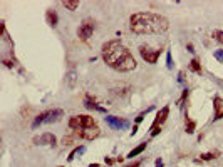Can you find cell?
<instances>
[{
	"instance_id": "cell-1",
	"label": "cell",
	"mask_w": 223,
	"mask_h": 167,
	"mask_svg": "<svg viewBox=\"0 0 223 167\" xmlns=\"http://www.w3.org/2000/svg\"><path fill=\"white\" fill-rule=\"evenodd\" d=\"M102 58L104 62L118 72H131L136 69V60L128 47L119 40H109L102 45Z\"/></svg>"
},
{
	"instance_id": "cell-2",
	"label": "cell",
	"mask_w": 223,
	"mask_h": 167,
	"mask_svg": "<svg viewBox=\"0 0 223 167\" xmlns=\"http://www.w3.org/2000/svg\"><path fill=\"white\" fill-rule=\"evenodd\" d=\"M169 27L168 18H164L160 13L151 12H138L133 13L129 18L131 32L138 35H151V33H163Z\"/></svg>"
},
{
	"instance_id": "cell-3",
	"label": "cell",
	"mask_w": 223,
	"mask_h": 167,
	"mask_svg": "<svg viewBox=\"0 0 223 167\" xmlns=\"http://www.w3.org/2000/svg\"><path fill=\"white\" fill-rule=\"evenodd\" d=\"M64 112L60 109H51V110H44L40 112L32 122V129H37L39 125L42 124H52V122H59L62 119Z\"/></svg>"
},
{
	"instance_id": "cell-4",
	"label": "cell",
	"mask_w": 223,
	"mask_h": 167,
	"mask_svg": "<svg viewBox=\"0 0 223 167\" xmlns=\"http://www.w3.org/2000/svg\"><path fill=\"white\" fill-rule=\"evenodd\" d=\"M69 127L72 130L91 129V127H96V120L91 115H74L69 119Z\"/></svg>"
},
{
	"instance_id": "cell-5",
	"label": "cell",
	"mask_w": 223,
	"mask_h": 167,
	"mask_svg": "<svg viewBox=\"0 0 223 167\" xmlns=\"http://www.w3.org/2000/svg\"><path fill=\"white\" fill-rule=\"evenodd\" d=\"M161 52H163L161 49H151V47H148V45H141V47H139V54H141L143 60H146L148 64H156V62H158Z\"/></svg>"
},
{
	"instance_id": "cell-6",
	"label": "cell",
	"mask_w": 223,
	"mask_h": 167,
	"mask_svg": "<svg viewBox=\"0 0 223 167\" xmlns=\"http://www.w3.org/2000/svg\"><path fill=\"white\" fill-rule=\"evenodd\" d=\"M94 32V22L91 18H84L82 24L79 25V29H77V35H79L81 40H87Z\"/></svg>"
},
{
	"instance_id": "cell-7",
	"label": "cell",
	"mask_w": 223,
	"mask_h": 167,
	"mask_svg": "<svg viewBox=\"0 0 223 167\" xmlns=\"http://www.w3.org/2000/svg\"><path fill=\"white\" fill-rule=\"evenodd\" d=\"M104 120H106V124L114 130H122V129H128V127H129V120L122 119V117L107 115V117H104Z\"/></svg>"
},
{
	"instance_id": "cell-8",
	"label": "cell",
	"mask_w": 223,
	"mask_h": 167,
	"mask_svg": "<svg viewBox=\"0 0 223 167\" xmlns=\"http://www.w3.org/2000/svg\"><path fill=\"white\" fill-rule=\"evenodd\" d=\"M74 137H79V139H86V140H92V139L99 137V134H101V130L96 127H91V129H82V130H74Z\"/></svg>"
},
{
	"instance_id": "cell-9",
	"label": "cell",
	"mask_w": 223,
	"mask_h": 167,
	"mask_svg": "<svg viewBox=\"0 0 223 167\" xmlns=\"http://www.w3.org/2000/svg\"><path fill=\"white\" fill-rule=\"evenodd\" d=\"M55 142H57V139H55V135L51 132H45V134H42V135H39V137H34V144H37V146H42V144L55 146Z\"/></svg>"
},
{
	"instance_id": "cell-10",
	"label": "cell",
	"mask_w": 223,
	"mask_h": 167,
	"mask_svg": "<svg viewBox=\"0 0 223 167\" xmlns=\"http://www.w3.org/2000/svg\"><path fill=\"white\" fill-rule=\"evenodd\" d=\"M168 115H169V107L166 105V107H163L160 112H158V115H156L154 122H153V125H151V130H154V129H158V127H161V124H164V120L168 119Z\"/></svg>"
},
{
	"instance_id": "cell-11",
	"label": "cell",
	"mask_w": 223,
	"mask_h": 167,
	"mask_svg": "<svg viewBox=\"0 0 223 167\" xmlns=\"http://www.w3.org/2000/svg\"><path fill=\"white\" fill-rule=\"evenodd\" d=\"M213 109H215V115H213L215 120L223 119V100H222V97L216 95L213 99Z\"/></svg>"
},
{
	"instance_id": "cell-12",
	"label": "cell",
	"mask_w": 223,
	"mask_h": 167,
	"mask_svg": "<svg viewBox=\"0 0 223 167\" xmlns=\"http://www.w3.org/2000/svg\"><path fill=\"white\" fill-rule=\"evenodd\" d=\"M84 105H86V109H91V110L94 109V110H97V112H106V109L101 107V105H97L96 99H94V97H91V95H86Z\"/></svg>"
},
{
	"instance_id": "cell-13",
	"label": "cell",
	"mask_w": 223,
	"mask_h": 167,
	"mask_svg": "<svg viewBox=\"0 0 223 167\" xmlns=\"http://www.w3.org/2000/svg\"><path fill=\"white\" fill-rule=\"evenodd\" d=\"M45 18H47V24L51 25V27H55L57 25V13H55V10H52V8H49L45 12Z\"/></svg>"
},
{
	"instance_id": "cell-14",
	"label": "cell",
	"mask_w": 223,
	"mask_h": 167,
	"mask_svg": "<svg viewBox=\"0 0 223 167\" xmlns=\"http://www.w3.org/2000/svg\"><path fill=\"white\" fill-rule=\"evenodd\" d=\"M76 79H77V75L74 70H71L67 75H66V82H67V87L69 89H74V85H76Z\"/></svg>"
},
{
	"instance_id": "cell-15",
	"label": "cell",
	"mask_w": 223,
	"mask_h": 167,
	"mask_svg": "<svg viewBox=\"0 0 223 167\" xmlns=\"http://www.w3.org/2000/svg\"><path fill=\"white\" fill-rule=\"evenodd\" d=\"M62 5H64L66 8H67V10L74 12V10H76V8L79 7V0H64V2H62Z\"/></svg>"
},
{
	"instance_id": "cell-16",
	"label": "cell",
	"mask_w": 223,
	"mask_h": 167,
	"mask_svg": "<svg viewBox=\"0 0 223 167\" xmlns=\"http://www.w3.org/2000/svg\"><path fill=\"white\" fill-rule=\"evenodd\" d=\"M84 150H86V147H84V146H79V147H76V149L72 150L71 154H69L67 160H69V162H71V160H74V159H76L77 155H81V154H82V152H84Z\"/></svg>"
},
{
	"instance_id": "cell-17",
	"label": "cell",
	"mask_w": 223,
	"mask_h": 167,
	"mask_svg": "<svg viewBox=\"0 0 223 167\" xmlns=\"http://www.w3.org/2000/svg\"><path fill=\"white\" fill-rule=\"evenodd\" d=\"M144 149H146V144H139V146H138V147H134V149L131 150L129 154H128V157H129V159H133V157H136V155H139V154H141V152H143V150H144Z\"/></svg>"
},
{
	"instance_id": "cell-18",
	"label": "cell",
	"mask_w": 223,
	"mask_h": 167,
	"mask_svg": "<svg viewBox=\"0 0 223 167\" xmlns=\"http://www.w3.org/2000/svg\"><path fill=\"white\" fill-rule=\"evenodd\" d=\"M129 90H131V87H129V85H124V87L114 89V90H113V94H116V95H121V97H124V95H128V94H129Z\"/></svg>"
},
{
	"instance_id": "cell-19",
	"label": "cell",
	"mask_w": 223,
	"mask_h": 167,
	"mask_svg": "<svg viewBox=\"0 0 223 167\" xmlns=\"http://www.w3.org/2000/svg\"><path fill=\"white\" fill-rule=\"evenodd\" d=\"M189 69L193 72H196V74H201V65H200V60L198 58H193L191 62H189Z\"/></svg>"
},
{
	"instance_id": "cell-20",
	"label": "cell",
	"mask_w": 223,
	"mask_h": 167,
	"mask_svg": "<svg viewBox=\"0 0 223 167\" xmlns=\"http://www.w3.org/2000/svg\"><path fill=\"white\" fill-rule=\"evenodd\" d=\"M211 37H213V40L218 42V44H223V30H213V32H211Z\"/></svg>"
},
{
	"instance_id": "cell-21",
	"label": "cell",
	"mask_w": 223,
	"mask_h": 167,
	"mask_svg": "<svg viewBox=\"0 0 223 167\" xmlns=\"http://www.w3.org/2000/svg\"><path fill=\"white\" fill-rule=\"evenodd\" d=\"M195 127H196V124H195L193 120H189L188 117H186V132H188V134H193V132H195Z\"/></svg>"
},
{
	"instance_id": "cell-22",
	"label": "cell",
	"mask_w": 223,
	"mask_h": 167,
	"mask_svg": "<svg viewBox=\"0 0 223 167\" xmlns=\"http://www.w3.org/2000/svg\"><path fill=\"white\" fill-rule=\"evenodd\" d=\"M213 57L218 60V62H222L223 64V50L222 49H218V50H213Z\"/></svg>"
},
{
	"instance_id": "cell-23",
	"label": "cell",
	"mask_w": 223,
	"mask_h": 167,
	"mask_svg": "<svg viewBox=\"0 0 223 167\" xmlns=\"http://www.w3.org/2000/svg\"><path fill=\"white\" fill-rule=\"evenodd\" d=\"M74 140H76L74 134H72V135H67V137L62 139V146H69V144H71V142H74Z\"/></svg>"
},
{
	"instance_id": "cell-24",
	"label": "cell",
	"mask_w": 223,
	"mask_h": 167,
	"mask_svg": "<svg viewBox=\"0 0 223 167\" xmlns=\"http://www.w3.org/2000/svg\"><path fill=\"white\" fill-rule=\"evenodd\" d=\"M151 109H153V107H149V109H146V112H143V114H139V115H138V117H136V124H139V122H143V119H144V117H146V114H148V112H149V110H151Z\"/></svg>"
},
{
	"instance_id": "cell-25",
	"label": "cell",
	"mask_w": 223,
	"mask_h": 167,
	"mask_svg": "<svg viewBox=\"0 0 223 167\" xmlns=\"http://www.w3.org/2000/svg\"><path fill=\"white\" fill-rule=\"evenodd\" d=\"M166 67L168 69H173V58H171V54H166Z\"/></svg>"
},
{
	"instance_id": "cell-26",
	"label": "cell",
	"mask_w": 223,
	"mask_h": 167,
	"mask_svg": "<svg viewBox=\"0 0 223 167\" xmlns=\"http://www.w3.org/2000/svg\"><path fill=\"white\" fill-rule=\"evenodd\" d=\"M201 159H203V160H211V159H215V154H213V152H206V154L201 155Z\"/></svg>"
},
{
	"instance_id": "cell-27",
	"label": "cell",
	"mask_w": 223,
	"mask_h": 167,
	"mask_svg": "<svg viewBox=\"0 0 223 167\" xmlns=\"http://www.w3.org/2000/svg\"><path fill=\"white\" fill-rule=\"evenodd\" d=\"M183 77H185V72H180V74H178V80H180V84L185 82V79H183Z\"/></svg>"
},
{
	"instance_id": "cell-28",
	"label": "cell",
	"mask_w": 223,
	"mask_h": 167,
	"mask_svg": "<svg viewBox=\"0 0 223 167\" xmlns=\"http://www.w3.org/2000/svg\"><path fill=\"white\" fill-rule=\"evenodd\" d=\"M139 164H141L139 160H134V162H131L129 166H126V167H139Z\"/></svg>"
},
{
	"instance_id": "cell-29",
	"label": "cell",
	"mask_w": 223,
	"mask_h": 167,
	"mask_svg": "<svg viewBox=\"0 0 223 167\" xmlns=\"http://www.w3.org/2000/svg\"><path fill=\"white\" fill-rule=\"evenodd\" d=\"M156 167H163V160H161V159H158V160H156Z\"/></svg>"
},
{
	"instance_id": "cell-30",
	"label": "cell",
	"mask_w": 223,
	"mask_h": 167,
	"mask_svg": "<svg viewBox=\"0 0 223 167\" xmlns=\"http://www.w3.org/2000/svg\"><path fill=\"white\" fill-rule=\"evenodd\" d=\"M136 132H138V124H136V125H134V127H133V132H131V134H133V135H134V134H136Z\"/></svg>"
},
{
	"instance_id": "cell-31",
	"label": "cell",
	"mask_w": 223,
	"mask_h": 167,
	"mask_svg": "<svg viewBox=\"0 0 223 167\" xmlns=\"http://www.w3.org/2000/svg\"><path fill=\"white\" fill-rule=\"evenodd\" d=\"M113 162H114L113 159H106V164H107V166H111V164H113Z\"/></svg>"
},
{
	"instance_id": "cell-32",
	"label": "cell",
	"mask_w": 223,
	"mask_h": 167,
	"mask_svg": "<svg viewBox=\"0 0 223 167\" xmlns=\"http://www.w3.org/2000/svg\"><path fill=\"white\" fill-rule=\"evenodd\" d=\"M188 52H195V50H193V45H191V44H188Z\"/></svg>"
},
{
	"instance_id": "cell-33",
	"label": "cell",
	"mask_w": 223,
	"mask_h": 167,
	"mask_svg": "<svg viewBox=\"0 0 223 167\" xmlns=\"http://www.w3.org/2000/svg\"><path fill=\"white\" fill-rule=\"evenodd\" d=\"M89 167H99V164H91Z\"/></svg>"
}]
</instances>
